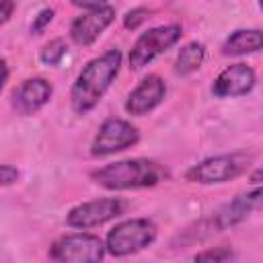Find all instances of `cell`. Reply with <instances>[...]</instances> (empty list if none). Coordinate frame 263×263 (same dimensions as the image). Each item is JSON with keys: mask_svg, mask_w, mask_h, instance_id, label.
Instances as JSON below:
<instances>
[{"mask_svg": "<svg viewBox=\"0 0 263 263\" xmlns=\"http://www.w3.org/2000/svg\"><path fill=\"white\" fill-rule=\"evenodd\" d=\"M123 64L121 49L113 47L88 60L70 88V107L76 115L90 113L115 82Z\"/></svg>", "mask_w": 263, "mask_h": 263, "instance_id": "1", "label": "cell"}, {"mask_svg": "<svg viewBox=\"0 0 263 263\" xmlns=\"http://www.w3.org/2000/svg\"><path fill=\"white\" fill-rule=\"evenodd\" d=\"M168 168L152 158H123L90 171L92 183L107 191L148 189L168 181Z\"/></svg>", "mask_w": 263, "mask_h": 263, "instance_id": "2", "label": "cell"}, {"mask_svg": "<svg viewBox=\"0 0 263 263\" xmlns=\"http://www.w3.org/2000/svg\"><path fill=\"white\" fill-rule=\"evenodd\" d=\"M253 164V154L247 152H226L199 160L185 171V179L195 185H222L238 179Z\"/></svg>", "mask_w": 263, "mask_h": 263, "instance_id": "3", "label": "cell"}, {"mask_svg": "<svg viewBox=\"0 0 263 263\" xmlns=\"http://www.w3.org/2000/svg\"><path fill=\"white\" fill-rule=\"evenodd\" d=\"M158 236V228L150 218H129L117 222L105 236V247L111 257H129L148 249Z\"/></svg>", "mask_w": 263, "mask_h": 263, "instance_id": "4", "label": "cell"}, {"mask_svg": "<svg viewBox=\"0 0 263 263\" xmlns=\"http://www.w3.org/2000/svg\"><path fill=\"white\" fill-rule=\"evenodd\" d=\"M181 37H183V27L177 25V23L158 25V27H152V29L144 31L134 41V45L129 49V55H127L129 70L138 72V70L146 68L158 55H162L173 45H177L181 41Z\"/></svg>", "mask_w": 263, "mask_h": 263, "instance_id": "5", "label": "cell"}, {"mask_svg": "<svg viewBox=\"0 0 263 263\" xmlns=\"http://www.w3.org/2000/svg\"><path fill=\"white\" fill-rule=\"evenodd\" d=\"M107 253L105 240L92 232H70L55 238L49 247V259L58 263H97Z\"/></svg>", "mask_w": 263, "mask_h": 263, "instance_id": "6", "label": "cell"}, {"mask_svg": "<svg viewBox=\"0 0 263 263\" xmlns=\"http://www.w3.org/2000/svg\"><path fill=\"white\" fill-rule=\"evenodd\" d=\"M127 212V201L121 197H101L82 201L68 210L66 214V226L74 230H90L97 226H103L115 218H121Z\"/></svg>", "mask_w": 263, "mask_h": 263, "instance_id": "7", "label": "cell"}, {"mask_svg": "<svg viewBox=\"0 0 263 263\" xmlns=\"http://www.w3.org/2000/svg\"><path fill=\"white\" fill-rule=\"evenodd\" d=\"M138 142H140V132L132 121L121 117H109L99 125L90 142V154L95 158H105L115 152L134 148Z\"/></svg>", "mask_w": 263, "mask_h": 263, "instance_id": "8", "label": "cell"}, {"mask_svg": "<svg viewBox=\"0 0 263 263\" xmlns=\"http://www.w3.org/2000/svg\"><path fill=\"white\" fill-rule=\"evenodd\" d=\"M261 210H263V183H259L251 191L236 195L232 201H228L220 210H216L210 218V222H212L210 230L220 232V230L232 228V226L240 224L242 220H247L253 212H261Z\"/></svg>", "mask_w": 263, "mask_h": 263, "instance_id": "9", "label": "cell"}, {"mask_svg": "<svg viewBox=\"0 0 263 263\" xmlns=\"http://www.w3.org/2000/svg\"><path fill=\"white\" fill-rule=\"evenodd\" d=\"M166 97V84L158 74L144 76L127 95L123 109L132 117H144L152 113Z\"/></svg>", "mask_w": 263, "mask_h": 263, "instance_id": "10", "label": "cell"}, {"mask_svg": "<svg viewBox=\"0 0 263 263\" xmlns=\"http://www.w3.org/2000/svg\"><path fill=\"white\" fill-rule=\"evenodd\" d=\"M257 84V74L255 70L245 64V62H236L226 66L212 82V95L218 99H236V97H245L249 95Z\"/></svg>", "mask_w": 263, "mask_h": 263, "instance_id": "11", "label": "cell"}, {"mask_svg": "<svg viewBox=\"0 0 263 263\" xmlns=\"http://www.w3.org/2000/svg\"><path fill=\"white\" fill-rule=\"evenodd\" d=\"M115 21V8L103 6L97 10H86L70 23V39L78 47H90Z\"/></svg>", "mask_w": 263, "mask_h": 263, "instance_id": "12", "label": "cell"}, {"mask_svg": "<svg viewBox=\"0 0 263 263\" xmlns=\"http://www.w3.org/2000/svg\"><path fill=\"white\" fill-rule=\"evenodd\" d=\"M53 97V86L49 80H45L43 76H33V78H27L23 80L14 90H12V109L23 115V117H29V115H35L39 113Z\"/></svg>", "mask_w": 263, "mask_h": 263, "instance_id": "13", "label": "cell"}, {"mask_svg": "<svg viewBox=\"0 0 263 263\" xmlns=\"http://www.w3.org/2000/svg\"><path fill=\"white\" fill-rule=\"evenodd\" d=\"M263 49V31L261 29H236L222 43V55L238 58L257 53Z\"/></svg>", "mask_w": 263, "mask_h": 263, "instance_id": "14", "label": "cell"}, {"mask_svg": "<svg viewBox=\"0 0 263 263\" xmlns=\"http://www.w3.org/2000/svg\"><path fill=\"white\" fill-rule=\"evenodd\" d=\"M203 60H205V45L201 41H189L177 53L175 74L177 76H189L201 68Z\"/></svg>", "mask_w": 263, "mask_h": 263, "instance_id": "15", "label": "cell"}, {"mask_svg": "<svg viewBox=\"0 0 263 263\" xmlns=\"http://www.w3.org/2000/svg\"><path fill=\"white\" fill-rule=\"evenodd\" d=\"M68 53V43L64 37L49 39L41 49H39V62L45 66H58Z\"/></svg>", "mask_w": 263, "mask_h": 263, "instance_id": "16", "label": "cell"}, {"mask_svg": "<svg viewBox=\"0 0 263 263\" xmlns=\"http://www.w3.org/2000/svg\"><path fill=\"white\" fill-rule=\"evenodd\" d=\"M146 18H150V10L144 8V6H136V8H132V10L125 12V16H123V27H125L127 31H136L142 23H146Z\"/></svg>", "mask_w": 263, "mask_h": 263, "instance_id": "17", "label": "cell"}, {"mask_svg": "<svg viewBox=\"0 0 263 263\" xmlns=\"http://www.w3.org/2000/svg\"><path fill=\"white\" fill-rule=\"evenodd\" d=\"M232 257H234V253L230 247H214V249H205V251L197 253L193 259L195 261H228Z\"/></svg>", "mask_w": 263, "mask_h": 263, "instance_id": "18", "label": "cell"}, {"mask_svg": "<svg viewBox=\"0 0 263 263\" xmlns=\"http://www.w3.org/2000/svg\"><path fill=\"white\" fill-rule=\"evenodd\" d=\"M53 16H55V10L53 8H41L39 12H37V16L33 18V23H31V33L33 35H41L49 25H51V21H53Z\"/></svg>", "mask_w": 263, "mask_h": 263, "instance_id": "19", "label": "cell"}, {"mask_svg": "<svg viewBox=\"0 0 263 263\" xmlns=\"http://www.w3.org/2000/svg\"><path fill=\"white\" fill-rule=\"evenodd\" d=\"M18 177H21V173H18L16 166H12V164H2L0 166V185L2 187L14 185L18 181Z\"/></svg>", "mask_w": 263, "mask_h": 263, "instance_id": "20", "label": "cell"}, {"mask_svg": "<svg viewBox=\"0 0 263 263\" xmlns=\"http://www.w3.org/2000/svg\"><path fill=\"white\" fill-rule=\"evenodd\" d=\"M70 2L82 10H97V8H103L109 4V0H70Z\"/></svg>", "mask_w": 263, "mask_h": 263, "instance_id": "21", "label": "cell"}, {"mask_svg": "<svg viewBox=\"0 0 263 263\" xmlns=\"http://www.w3.org/2000/svg\"><path fill=\"white\" fill-rule=\"evenodd\" d=\"M0 6H2V12H0V23L2 25H6L8 21H10V16H12V12H14V8H16V2L14 0H0Z\"/></svg>", "mask_w": 263, "mask_h": 263, "instance_id": "22", "label": "cell"}, {"mask_svg": "<svg viewBox=\"0 0 263 263\" xmlns=\"http://www.w3.org/2000/svg\"><path fill=\"white\" fill-rule=\"evenodd\" d=\"M249 183H251V185H259V183H263V164L255 166V168L249 173Z\"/></svg>", "mask_w": 263, "mask_h": 263, "instance_id": "23", "label": "cell"}, {"mask_svg": "<svg viewBox=\"0 0 263 263\" xmlns=\"http://www.w3.org/2000/svg\"><path fill=\"white\" fill-rule=\"evenodd\" d=\"M2 70H4V84L8 82V62L6 60H2Z\"/></svg>", "mask_w": 263, "mask_h": 263, "instance_id": "24", "label": "cell"}, {"mask_svg": "<svg viewBox=\"0 0 263 263\" xmlns=\"http://www.w3.org/2000/svg\"><path fill=\"white\" fill-rule=\"evenodd\" d=\"M259 6H261V8H263V0H259Z\"/></svg>", "mask_w": 263, "mask_h": 263, "instance_id": "25", "label": "cell"}]
</instances>
